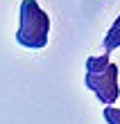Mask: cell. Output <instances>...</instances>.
I'll use <instances>...</instances> for the list:
<instances>
[{"mask_svg": "<svg viewBox=\"0 0 120 124\" xmlns=\"http://www.w3.org/2000/svg\"><path fill=\"white\" fill-rule=\"evenodd\" d=\"M118 75H120V68L116 63H111L107 52L100 54V56H88L86 59L84 84H86L88 90H93V95L104 106H113L118 95H120Z\"/></svg>", "mask_w": 120, "mask_h": 124, "instance_id": "6da1fadb", "label": "cell"}, {"mask_svg": "<svg viewBox=\"0 0 120 124\" xmlns=\"http://www.w3.org/2000/svg\"><path fill=\"white\" fill-rule=\"evenodd\" d=\"M50 34V18L39 7L36 0H23L20 2V25L16 32V43L23 47L41 50L48 45Z\"/></svg>", "mask_w": 120, "mask_h": 124, "instance_id": "7a4b0ae2", "label": "cell"}, {"mask_svg": "<svg viewBox=\"0 0 120 124\" xmlns=\"http://www.w3.org/2000/svg\"><path fill=\"white\" fill-rule=\"evenodd\" d=\"M116 47H120V16L116 18V23L111 25V30L104 36V52L111 54Z\"/></svg>", "mask_w": 120, "mask_h": 124, "instance_id": "3957f363", "label": "cell"}, {"mask_svg": "<svg viewBox=\"0 0 120 124\" xmlns=\"http://www.w3.org/2000/svg\"><path fill=\"white\" fill-rule=\"evenodd\" d=\"M104 120H107V124H120V108L107 106L104 108Z\"/></svg>", "mask_w": 120, "mask_h": 124, "instance_id": "277c9868", "label": "cell"}]
</instances>
